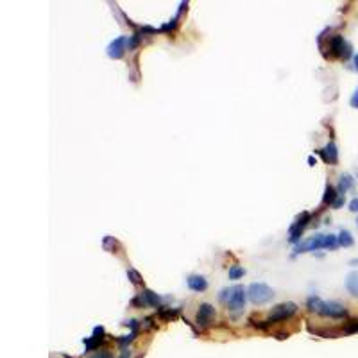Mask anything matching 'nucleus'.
<instances>
[{
	"instance_id": "f257e3e1",
	"label": "nucleus",
	"mask_w": 358,
	"mask_h": 358,
	"mask_svg": "<svg viewBox=\"0 0 358 358\" xmlns=\"http://www.w3.org/2000/svg\"><path fill=\"white\" fill-rule=\"evenodd\" d=\"M307 307L310 312H315L319 315L330 317V319H344V317H348V310H346L344 305H340L337 301H322L317 296L308 297Z\"/></svg>"
},
{
	"instance_id": "f03ea898",
	"label": "nucleus",
	"mask_w": 358,
	"mask_h": 358,
	"mask_svg": "<svg viewBox=\"0 0 358 358\" xmlns=\"http://www.w3.org/2000/svg\"><path fill=\"white\" fill-rule=\"evenodd\" d=\"M339 247V238L335 235H313L307 240L299 242L296 245V255H301V253H310V251H319V249H337Z\"/></svg>"
},
{
	"instance_id": "7ed1b4c3",
	"label": "nucleus",
	"mask_w": 358,
	"mask_h": 358,
	"mask_svg": "<svg viewBox=\"0 0 358 358\" xmlns=\"http://www.w3.org/2000/svg\"><path fill=\"white\" fill-rule=\"evenodd\" d=\"M272 297H274V290L268 287L267 283H251L249 287H247V299H249L251 303L258 305V307L270 303Z\"/></svg>"
},
{
	"instance_id": "20e7f679",
	"label": "nucleus",
	"mask_w": 358,
	"mask_h": 358,
	"mask_svg": "<svg viewBox=\"0 0 358 358\" xmlns=\"http://www.w3.org/2000/svg\"><path fill=\"white\" fill-rule=\"evenodd\" d=\"M330 50H331V56L333 57H339V59H349V57L353 56V47H351V43L346 42L344 36H340V34H333L330 38Z\"/></svg>"
},
{
	"instance_id": "39448f33",
	"label": "nucleus",
	"mask_w": 358,
	"mask_h": 358,
	"mask_svg": "<svg viewBox=\"0 0 358 358\" xmlns=\"http://www.w3.org/2000/svg\"><path fill=\"white\" fill-rule=\"evenodd\" d=\"M296 312H297V305H296V303H292V301L279 303V305H276L272 310L268 312L267 320L270 322V324H274V322H281V320L290 319V317H292Z\"/></svg>"
},
{
	"instance_id": "423d86ee",
	"label": "nucleus",
	"mask_w": 358,
	"mask_h": 358,
	"mask_svg": "<svg viewBox=\"0 0 358 358\" xmlns=\"http://www.w3.org/2000/svg\"><path fill=\"white\" fill-rule=\"evenodd\" d=\"M245 301H247V290L242 285H235L231 287L229 299H227V308L231 312H242L245 308Z\"/></svg>"
},
{
	"instance_id": "0eeeda50",
	"label": "nucleus",
	"mask_w": 358,
	"mask_h": 358,
	"mask_svg": "<svg viewBox=\"0 0 358 358\" xmlns=\"http://www.w3.org/2000/svg\"><path fill=\"white\" fill-rule=\"evenodd\" d=\"M312 221V213L308 212H303L299 217H297V221L294 222L292 226H290V229H288V242L290 244H299V240H301V235L303 231H305V227L308 226V222Z\"/></svg>"
},
{
	"instance_id": "6e6552de",
	"label": "nucleus",
	"mask_w": 358,
	"mask_h": 358,
	"mask_svg": "<svg viewBox=\"0 0 358 358\" xmlns=\"http://www.w3.org/2000/svg\"><path fill=\"white\" fill-rule=\"evenodd\" d=\"M128 43H129V36H118L113 42L109 43L106 52L111 59H122L126 56V50H128Z\"/></svg>"
},
{
	"instance_id": "1a4fd4ad",
	"label": "nucleus",
	"mask_w": 358,
	"mask_h": 358,
	"mask_svg": "<svg viewBox=\"0 0 358 358\" xmlns=\"http://www.w3.org/2000/svg\"><path fill=\"white\" fill-rule=\"evenodd\" d=\"M213 317H215V308L210 305V303H203L199 307L197 313H195V322H197L201 328H206L213 322Z\"/></svg>"
},
{
	"instance_id": "9d476101",
	"label": "nucleus",
	"mask_w": 358,
	"mask_h": 358,
	"mask_svg": "<svg viewBox=\"0 0 358 358\" xmlns=\"http://www.w3.org/2000/svg\"><path fill=\"white\" fill-rule=\"evenodd\" d=\"M104 335H106V331H104L102 326H95L91 337H88V339L83 340V344H85V348H86V353L95 351L97 348H100V344L104 342Z\"/></svg>"
},
{
	"instance_id": "9b49d317",
	"label": "nucleus",
	"mask_w": 358,
	"mask_h": 358,
	"mask_svg": "<svg viewBox=\"0 0 358 358\" xmlns=\"http://www.w3.org/2000/svg\"><path fill=\"white\" fill-rule=\"evenodd\" d=\"M317 152H319L320 158H322L326 163H330V165H337V163H339V149H337V145H335L333 141H330L324 149H319Z\"/></svg>"
},
{
	"instance_id": "f8f14e48",
	"label": "nucleus",
	"mask_w": 358,
	"mask_h": 358,
	"mask_svg": "<svg viewBox=\"0 0 358 358\" xmlns=\"http://www.w3.org/2000/svg\"><path fill=\"white\" fill-rule=\"evenodd\" d=\"M186 285H188V288L193 290V292H204L208 288L206 278L201 276V274H190L188 278H186Z\"/></svg>"
},
{
	"instance_id": "ddd939ff",
	"label": "nucleus",
	"mask_w": 358,
	"mask_h": 358,
	"mask_svg": "<svg viewBox=\"0 0 358 358\" xmlns=\"http://www.w3.org/2000/svg\"><path fill=\"white\" fill-rule=\"evenodd\" d=\"M346 288L353 297H358V270H351L346 276Z\"/></svg>"
},
{
	"instance_id": "4468645a",
	"label": "nucleus",
	"mask_w": 358,
	"mask_h": 358,
	"mask_svg": "<svg viewBox=\"0 0 358 358\" xmlns=\"http://www.w3.org/2000/svg\"><path fill=\"white\" fill-rule=\"evenodd\" d=\"M143 299H145V305L147 307H154V308H161V296H158L156 292L149 290V288H143V292H141Z\"/></svg>"
},
{
	"instance_id": "2eb2a0df",
	"label": "nucleus",
	"mask_w": 358,
	"mask_h": 358,
	"mask_svg": "<svg viewBox=\"0 0 358 358\" xmlns=\"http://www.w3.org/2000/svg\"><path fill=\"white\" fill-rule=\"evenodd\" d=\"M339 190L335 188L333 184H326V190H324V197H322V204H330V206H333V203L337 201V199L340 197V193H337Z\"/></svg>"
},
{
	"instance_id": "dca6fc26",
	"label": "nucleus",
	"mask_w": 358,
	"mask_h": 358,
	"mask_svg": "<svg viewBox=\"0 0 358 358\" xmlns=\"http://www.w3.org/2000/svg\"><path fill=\"white\" fill-rule=\"evenodd\" d=\"M355 186V179L351 174H342L339 179V193L340 195H344L348 190H351Z\"/></svg>"
},
{
	"instance_id": "f3484780",
	"label": "nucleus",
	"mask_w": 358,
	"mask_h": 358,
	"mask_svg": "<svg viewBox=\"0 0 358 358\" xmlns=\"http://www.w3.org/2000/svg\"><path fill=\"white\" fill-rule=\"evenodd\" d=\"M178 315H179L178 308H167V307L158 308V317H160V319H163V320H174Z\"/></svg>"
},
{
	"instance_id": "a211bd4d",
	"label": "nucleus",
	"mask_w": 358,
	"mask_h": 358,
	"mask_svg": "<svg viewBox=\"0 0 358 358\" xmlns=\"http://www.w3.org/2000/svg\"><path fill=\"white\" fill-rule=\"evenodd\" d=\"M339 245L340 247H351V245L355 244V238H353V235L349 233L348 229H340V233H339Z\"/></svg>"
},
{
	"instance_id": "6ab92c4d",
	"label": "nucleus",
	"mask_w": 358,
	"mask_h": 358,
	"mask_svg": "<svg viewBox=\"0 0 358 358\" xmlns=\"http://www.w3.org/2000/svg\"><path fill=\"white\" fill-rule=\"evenodd\" d=\"M342 331L348 335H353V333H358V319H351L348 320L344 324V328H342Z\"/></svg>"
},
{
	"instance_id": "aec40b11",
	"label": "nucleus",
	"mask_w": 358,
	"mask_h": 358,
	"mask_svg": "<svg viewBox=\"0 0 358 358\" xmlns=\"http://www.w3.org/2000/svg\"><path fill=\"white\" fill-rule=\"evenodd\" d=\"M128 278H129V281H131L133 285H141V283H143L141 274L138 272V270H134V268H128Z\"/></svg>"
},
{
	"instance_id": "412c9836",
	"label": "nucleus",
	"mask_w": 358,
	"mask_h": 358,
	"mask_svg": "<svg viewBox=\"0 0 358 358\" xmlns=\"http://www.w3.org/2000/svg\"><path fill=\"white\" fill-rule=\"evenodd\" d=\"M227 274H229V279H240L245 274V270H244V267H240V265H233Z\"/></svg>"
},
{
	"instance_id": "4be33fe9",
	"label": "nucleus",
	"mask_w": 358,
	"mask_h": 358,
	"mask_svg": "<svg viewBox=\"0 0 358 358\" xmlns=\"http://www.w3.org/2000/svg\"><path fill=\"white\" fill-rule=\"evenodd\" d=\"M131 307H133V308H143V307H147V305H145V299H143V296H141V294H136V296L133 297V299H131Z\"/></svg>"
},
{
	"instance_id": "5701e85b",
	"label": "nucleus",
	"mask_w": 358,
	"mask_h": 358,
	"mask_svg": "<svg viewBox=\"0 0 358 358\" xmlns=\"http://www.w3.org/2000/svg\"><path fill=\"white\" fill-rule=\"evenodd\" d=\"M115 245H117V240H115L113 236H106V238H104V249H106V251L113 253V251H111V247L115 249Z\"/></svg>"
},
{
	"instance_id": "b1692460",
	"label": "nucleus",
	"mask_w": 358,
	"mask_h": 358,
	"mask_svg": "<svg viewBox=\"0 0 358 358\" xmlns=\"http://www.w3.org/2000/svg\"><path fill=\"white\" fill-rule=\"evenodd\" d=\"M124 324L128 326V328H131V331H138V330H140V320H136V319H129V320H126Z\"/></svg>"
},
{
	"instance_id": "393cba45",
	"label": "nucleus",
	"mask_w": 358,
	"mask_h": 358,
	"mask_svg": "<svg viewBox=\"0 0 358 358\" xmlns=\"http://www.w3.org/2000/svg\"><path fill=\"white\" fill-rule=\"evenodd\" d=\"M251 322H253V326L260 328V330H267L268 326H270V322H268V320H256V319H251Z\"/></svg>"
},
{
	"instance_id": "a878e982",
	"label": "nucleus",
	"mask_w": 358,
	"mask_h": 358,
	"mask_svg": "<svg viewBox=\"0 0 358 358\" xmlns=\"http://www.w3.org/2000/svg\"><path fill=\"white\" fill-rule=\"evenodd\" d=\"M90 358H113V355H111L109 349H102V351H97L93 357H90Z\"/></svg>"
},
{
	"instance_id": "bb28decb",
	"label": "nucleus",
	"mask_w": 358,
	"mask_h": 358,
	"mask_svg": "<svg viewBox=\"0 0 358 358\" xmlns=\"http://www.w3.org/2000/svg\"><path fill=\"white\" fill-rule=\"evenodd\" d=\"M229 292H231V288H222L221 294H219V299H221L222 303H227V299H229Z\"/></svg>"
},
{
	"instance_id": "cd10ccee",
	"label": "nucleus",
	"mask_w": 358,
	"mask_h": 358,
	"mask_svg": "<svg viewBox=\"0 0 358 358\" xmlns=\"http://www.w3.org/2000/svg\"><path fill=\"white\" fill-rule=\"evenodd\" d=\"M349 104H351V108L358 109V86H357V90H355V93L351 95V99H349Z\"/></svg>"
},
{
	"instance_id": "c85d7f7f",
	"label": "nucleus",
	"mask_w": 358,
	"mask_h": 358,
	"mask_svg": "<svg viewBox=\"0 0 358 358\" xmlns=\"http://www.w3.org/2000/svg\"><path fill=\"white\" fill-rule=\"evenodd\" d=\"M349 212L358 213V197H355V199L349 201Z\"/></svg>"
},
{
	"instance_id": "c756f323",
	"label": "nucleus",
	"mask_w": 358,
	"mask_h": 358,
	"mask_svg": "<svg viewBox=\"0 0 358 358\" xmlns=\"http://www.w3.org/2000/svg\"><path fill=\"white\" fill-rule=\"evenodd\" d=\"M340 206H344V195H340V197L333 203V206H331V208H335V210H337V208H340Z\"/></svg>"
},
{
	"instance_id": "7c9ffc66",
	"label": "nucleus",
	"mask_w": 358,
	"mask_h": 358,
	"mask_svg": "<svg viewBox=\"0 0 358 358\" xmlns=\"http://www.w3.org/2000/svg\"><path fill=\"white\" fill-rule=\"evenodd\" d=\"M118 358H131V351H129V349H124L122 355H120Z\"/></svg>"
},
{
	"instance_id": "2f4dec72",
	"label": "nucleus",
	"mask_w": 358,
	"mask_h": 358,
	"mask_svg": "<svg viewBox=\"0 0 358 358\" xmlns=\"http://www.w3.org/2000/svg\"><path fill=\"white\" fill-rule=\"evenodd\" d=\"M276 337H278L279 340H283V339H287L288 333H285V331H279V333H276Z\"/></svg>"
},
{
	"instance_id": "473e14b6",
	"label": "nucleus",
	"mask_w": 358,
	"mask_h": 358,
	"mask_svg": "<svg viewBox=\"0 0 358 358\" xmlns=\"http://www.w3.org/2000/svg\"><path fill=\"white\" fill-rule=\"evenodd\" d=\"M353 63H355V70L358 72V54H355L353 56Z\"/></svg>"
},
{
	"instance_id": "72a5a7b5",
	"label": "nucleus",
	"mask_w": 358,
	"mask_h": 358,
	"mask_svg": "<svg viewBox=\"0 0 358 358\" xmlns=\"http://www.w3.org/2000/svg\"><path fill=\"white\" fill-rule=\"evenodd\" d=\"M308 163H310V167H313L317 163V161L313 160V156H310V158H308Z\"/></svg>"
},
{
	"instance_id": "f704fd0d",
	"label": "nucleus",
	"mask_w": 358,
	"mask_h": 358,
	"mask_svg": "<svg viewBox=\"0 0 358 358\" xmlns=\"http://www.w3.org/2000/svg\"><path fill=\"white\" fill-rule=\"evenodd\" d=\"M349 264H351V265H357V267H358V258H353L351 262H349Z\"/></svg>"
},
{
	"instance_id": "c9c22d12",
	"label": "nucleus",
	"mask_w": 358,
	"mask_h": 358,
	"mask_svg": "<svg viewBox=\"0 0 358 358\" xmlns=\"http://www.w3.org/2000/svg\"><path fill=\"white\" fill-rule=\"evenodd\" d=\"M357 227H358V219H357Z\"/></svg>"
}]
</instances>
